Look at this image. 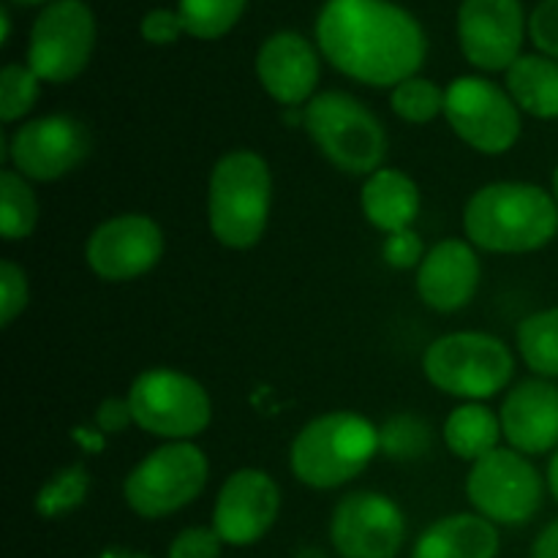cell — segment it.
I'll return each mask as SVG.
<instances>
[{"instance_id": "cell-1", "label": "cell", "mask_w": 558, "mask_h": 558, "mask_svg": "<svg viewBox=\"0 0 558 558\" xmlns=\"http://www.w3.org/2000/svg\"><path fill=\"white\" fill-rule=\"evenodd\" d=\"M316 41L341 74L374 87L417 76L428 54L420 22L390 0H327Z\"/></svg>"}, {"instance_id": "cell-2", "label": "cell", "mask_w": 558, "mask_h": 558, "mask_svg": "<svg viewBox=\"0 0 558 558\" xmlns=\"http://www.w3.org/2000/svg\"><path fill=\"white\" fill-rule=\"evenodd\" d=\"M463 229L490 254H532L558 234V202L532 183H490L466 202Z\"/></svg>"}, {"instance_id": "cell-3", "label": "cell", "mask_w": 558, "mask_h": 558, "mask_svg": "<svg viewBox=\"0 0 558 558\" xmlns=\"http://www.w3.org/2000/svg\"><path fill=\"white\" fill-rule=\"evenodd\" d=\"M272 174L254 150H232L216 161L207 183V223L213 238L234 251L254 248L267 229Z\"/></svg>"}, {"instance_id": "cell-4", "label": "cell", "mask_w": 558, "mask_h": 558, "mask_svg": "<svg viewBox=\"0 0 558 558\" xmlns=\"http://www.w3.org/2000/svg\"><path fill=\"white\" fill-rule=\"evenodd\" d=\"M379 452V428L357 412H330L311 420L292 441L289 466L303 485L332 490L368 469Z\"/></svg>"}, {"instance_id": "cell-5", "label": "cell", "mask_w": 558, "mask_h": 558, "mask_svg": "<svg viewBox=\"0 0 558 558\" xmlns=\"http://www.w3.org/2000/svg\"><path fill=\"white\" fill-rule=\"evenodd\" d=\"M303 125L322 156L341 172L371 178L387 156V131L381 120L341 90L319 93L303 109Z\"/></svg>"}, {"instance_id": "cell-6", "label": "cell", "mask_w": 558, "mask_h": 558, "mask_svg": "<svg viewBox=\"0 0 558 558\" xmlns=\"http://www.w3.org/2000/svg\"><path fill=\"white\" fill-rule=\"evenodd\" d=\"M423 371L436 390L480 403L510 385L515 357L488 332H450L425 349Z\"/></svg>"}, {"instance_id": "cell-7", "label": "cell", "mask_w": 558, "mask_h": 558, "mask_svg": "<svg viewBox=\"0 0 558 558\" xmlns=\"http://www.w3.org/2000/svg\"><path fill=\"white\" fill-rule=\"evenodd\" d=\"M210 466L191 441H169L142 458L123 483V499L147 521H158L189 507L205 490Z\"/></svg>"}, {"instance_id": "cell-8", "label": "cell", "mask_w": 558, "mask_h": 558, "mask_svg": "<svg viewBox=\"0 0 558 558\" xmlns=\"http://www.w3.org/2000/svg\"><path fill=\"white\" fill-rule=\"evenodd\" d=\"M134 425L158 439L189 441L207 430L213 401L194 376L174 368L142 371L129 390Z\"/></svg>"}, {"instance_id": "cell-9", "label": "cell", "mask_w": 558, "mask_h": 558, "mask_svg": "<svg viewBox=\"0 0 558 558\" xmlns=\"http://www.w3.org/2000/svg\"><path fill=\"white\" fill-rule=\"evenodd\" d=\"M445 118L461 142L485 156H501L521 140V109L507 90L483 76H461L445 90Z\"/></svg>"}, {"instance_id": "cell-10", "label": "cell", "mask_w": 558, "mask_h": 558, "mask_svg": "<svg viewBox=\"0 0 558 558\" xmlns=\"http://www.w3.org/2000/svg\"><path fill=\"white\" fill-rule=\"evenodd\" d=\"M545 483L534 463L518 450H494L472 463L466 496L477 515L496 526H523L543 507Z\"/></svg>"}, {"instance_id": "cell-11", "label": "cell", "mask_w": 558, "mask_h": 558, "mask_svg": "<svg viewBox=\"0 0 558 558\" xmlns=\"http://www.w3.org/2000/svg\"><path fill=\"white\" fill-rule=\"evenodd\" d=\"M96 20L82 0H54L36 16L27 47V65L41 82L63 85L90 63Z\"/></svg>"}, {"instance_id": "cell-12", "label": "cell", "mask_w": 558, "mask_h": 558, "mask_svg": "<svg viewBox=\"0 0 558 558\" xmlns=\"http://www.w3.org/2000/svg\"><path fill=\"white\" fill-rule=\"evenodd\" d=\"M90 156V131L71 114H47L3 136V161L14 163V172L36 183L65 178Z\"/></svg>"}, {"instance_id": "cell-13", "label": "cell", "mask_w": 558, "mask_h": 558, "mask_svg": "<svg viewBox=\"0 0 558 558\" xmlns=\"http://www.w3.org/2000/svg\"><path fill=\"white\" fill-rule=\"evenodd\" d=\"M407 539L401 507L376 490L343 496L330 518V543L341 558H396Z\"/></svg>"}, {"instance_id": "cell-14", "label": "cell", "mask_w": 558, "mask_h": 558, "mask_svg": "<svg viewBox=\"0 0 558 558\" xmlns=\"http://www.w3.org/2000/svg\"><path fill=\"white\" fill-rule=\"evenodd\" d=\"M163 232L145 213H120L87 238V267L104 281H134L161 262Z\"/></svg>"}, {"instance_id": "cell-15", "label": "cell", "mask_w": 558, "mask_h": 558, "mask_svg": "<svg viewBox=\"0 0 558 558\" xmlns=\"http://www.w3.org/2000/svg\"><path fill=\"white\" fill-rule=\"evenodd\" d=\"M526 16L521 0H463L458 11V38L472 65L507 71L521 58Z\"/></svg>"}, {"instance_id": "cell-16", "label": "cell", "mask_w": 558, "mask_h": 558, "mask_svg": "<svg viewBox=\"0 0 558 558\" xmlns=\"http://www.w3.org/2000/svg\"><path fill=\"white\" fill-rule=\"evenodd\" d=\"M281 512V488L262 469H240L223 480L213 507V529L227 545H254Z\"/></svg>"}, {"instance_id": "cell-17", "label": "cell", "mask_w": 558, "mask_h": 558, "mask_svg": "<svg viewBox=\"0 0 558 558\" xmlns=\"http://www.w3.org/2000/svg\"><path fill=\"white\" fill-rule=\"evenodd\" d=\"M480 276L483 267L472 243L458 238L441 240L417 267V294L430 311L456 314L474 300Z\"/></svg>"}, {"instance_id": "cell-18", "label": "cell", "mask_w": 558, "mask_h": 558, "mask_svg": "<svg viewBox=\"0 0 558 558\" xmlns=\"http://www.w3.org/2000/svg\"><path fill=\"white\" fill-rule=\"evenodd\" d=\"M319 54L300 33H276L256 54V76L267 96L281 107H300L311 101L319 85Z\"/></svg>"}, {"instance_id": "cell-19", "label": "cell", "mask_w": 558, "mask_h": 558, "mask_svg": "<svg viewBox=\"0 0 558 558\" xmlns=\"http://www.w3.org/2000/svg\"><path fill=\"white\" fill-rule=\"evenodd\" d=\"M501 430L521 456H543L558 445V387L548 379H526L501 403Z\"/></svg>"}, {"instance_id": "cell-20", "label": "cell", "mask_w": 558, "mask_h": 558, "mask_svg": "<svg viewBox=\"0 0 558 558\" xmlns=\"http://www.w3.org/2000/svg\"><path fill=\"white\" fill-rule=\"evenodd\" d=\"M499 529L488 518L458 512L425 529L412 558H496Z\"/></svg>"}, {"instance_id": "cell-21", "label": "cell", "mask_w": 558, "mask_h": 558, "mask_svg": "<svg viewBox=\"0 0 558 558\" xmlns=\"http://www.w3.org/2000/svg\"><path fill=\"white\" fill-rule=\"evenodd\" d=\"M360 205L371 227L385 234L403 232L412 229L420 213V189L401 169L381 167L379 172L365 178Z\"/></svg>"}, {"instance_id": "cell-22", "label": "cell", "mask_w": 558, "mask_h": 558, "mask_svg": "<svg viewBox=\"0 0 558 558\" xmlns=\"http://www.w3.org/2000/svg\"><path fill=\"white\" fill-rule=\"evenodd\" d=\"M507 93L532 118H558V60L548 54H521L507 69Z\"/></svg>"}, {"instance_id": "cell-23", "label": "cell", "mask_w": 558, "mask_h": 558, "mask_svg": "<svg viewBox=\"0 0 558 558\" xmlns=\"http://www.w3.org/2000/svg\"><path fill=\"white\" fill-rule=\"evenodd\" d=\"M441 436H445V445L452 456L461 458V461L477 463L480 458L499 450L505 430H501L499 414L490 412L488 407H483V403H463V407L452 409Z\"/></svg>"}, {"instance_id": "cell-24", "label": "cell", "mask_w": 558, "mask_h": 558, "mask_svg": "<svg viewBox=\"0 0 558 558\" xmlns=\"http://www.w3.org/2000/svg\"><path fill=\"white\" fill-rule=\"evenodd\" d=\"M523 363L537 376H558V308L539 311L523 319L515 332Z\"/></svg>"}, {"instance_id": "cell-25", "label": "cell", "mask_w": 558, "mask_h": 558, "mask_svg": "<svg viewBox=\"0 0 558 558\" xmlns=\"http://www.w3.org/2000/svg\"><path fill=\"white\" fill-rule=\"evenodd\" d=\"M38 223V199L25 178L14 169L0 172V232L9 243L31 238Z\"/></svg>"}, {"instance_id": "cell-26", "label": "cell", "mask_w": 558, "mask_h": 558, "mask_svg": "<svg viewBox=\"0 0 558 558\" xmlns=\"http://www.w3.org/2000/svg\"><path fill=\"white\" fill-rule=\"evenodd\" d=\"M430 445H434V430L420 414H392L379 428V452L392 461H420L428 456Z\"/></svg>"}, {"instance_id": "cell-27", "label": "cell", "mask_w": 558, "mask_h": 558, "mask_svg": "<svg viewBox=\"0 0 558 558\" xmlns=\"http://www.w3.org/2000/svg\"><path fill=\"white\" fill-rule=\"evenodd\" d=\"M248 0H180L178 14L189 36L213 41L238 25Z\"/></svg>"}, {"instance_id": "cell-28", "label": "cell", "mask_w": 558, "mask_h": 558, "mask_svg": "<svg viewBox=\"0 0 558 558\" xmlns=\"http://www.w3.org/2000/svg\"><path fill=\"white\" fill-rule=\"evenodd\" d=\"M90 488V474L82 463L58 469L36 494V512L41 518H60L76 510Z\"/></svg>"}, {"instance_id": "cell-29", "label": "cell", "mask_w": 558, "mask_h": 558, "mask_svg": "<svg viewBox=\"0 0 558 558\" xmlns=\"http://www.w3.org/2000/svg\"><path fill=\"white\" fill-rule=\"evenodd\" d=\"M390 107L407 123L425 125L445 114V90L425 76H409L392 87Z\"/></svg>"}, {"instance_id": "cell-30", "label": "cell", "mask_w": 558, "mask_h": 558, "mask_svg": "<svg viewBox=\"0 0 558 558\" xmlns=\"http://www.w3.org/2000/svg\"><path fill=\"white\" fill-rule=\"evenodd\" d=\"M38 90H41V80H38L31 65H5L0 71V120L14 123V120L25 118L36 107Z\"/></svg>"}, {"instance_id": "cell-31", "label": "cell", "mask_w": 558, "mask_h": 558, "mask_svg": "<svg viewBox=\"0 0 558 558\" xmlns=\"http://www.w3.org/2000/svg\"><path fill=\"white\" fill-rule=\"evenodd\" d=\"M31 289H27V276L16 262H0V325L11 327L16 316L27 308Z\"/></svg>"}, {"instance_id": "cell-32", "label": "cell", "mask_w": 558, "mask_h": 558, "mask_svg": "<svg viewBox=\"0 0 558 558\" xmlns=\"http://www.w3.org/2000/svg\"><path fill=\"white\" fill-rule=\"evenodd\" d=\"M221 543L213 526H191L172 539L167 558H221Z\"/></svg>"}, {"instance_id": "cell-33", "label": "cell", "mask_w": 558, "mask_h": 558, "mask_svg": "<svg viewBox=\"0 0 558 558\" xmlns=\"http://www.w3.org/2000/svg\"><path fill=\"white\" fill-rule=\"evenodd\" d=\"M425 245L423 238H420L414 229H403V232H392L385 238V245H381V256L390 267L396 270H412V267H420L425 259Z\"/></svg>"}, {"instance_id": "cell-34", "label": "cell", "mask_w": 558, "mask_h": 558, "mask_svg": "<svg viewBox=\"0 0 558 558\" xmlns=\"http://www.w3.org/2000/svg\"><path fill=\"white\" fill-rule=\"evenodd\" d=\"M529 33H532V41L539 52L558 60V0H543L532 11Z\"/></svg>"}, {"instance_id": "cell-35", "label": "cell", "mask_w": 558, "mask_h": 558, "mask_svg": "<svg viewBox=\"0 0 558 558\" xmlns=\"http://www.w3.org/2000/svg\"><path fill=\"white\" fill-rule=\"evenodd\" d=\"M140 31H142V38L150 44H174L180 36H183L185 27L178 11L156 9L150 11V14H145Z\"/></svg>"}, {"instance_id": "cell-36", "label": "cell", "mask_w": 558, "mask_h": 558, "mask_svg": "<svg viewBox=\"0 0 558 558\" xmlns=\"http://www.w3.org/2000/svg\"><path fill=\"white\" fill-rule=\"evenodd\" d=\"M134 423V414H131L129 398H107V401L98 407L96 412V428L101 434H120L129 425Z\"/></svg>"}, {"instance_id": "cell-37", "label": "cell", "mask_w": 558, "mask_h": 558, "mask_svg": "<svg viewBox=\"0 0 558 558\" xmlns=\"http://www.w3.org/2000/svg\"><path fill=\"white\" fill-rule=\"evenodd\" d=\"M532 558H558V518L539 532L532 545Z\"/></svg>"}, {"instance_id": "cell-38", "label": "cell", "mask_w": 558, "mask_h": 558, "mask_svg": "<svg viewBox=\"0 0 558 558\" xmlns=\"http://www.w3.org/2000/svg\"><path fill=\"white\" fill-rule=\"evenodd\" d=\"M548 490L558 501V450L554 452V458H550V463H548Z\"/></svg>"}, {"instance_id": "cell-39", "label": "cell", "mask_w": 558, "mask_h": 558, "mask_svg": "<svg viewBox=\"0 0 558 558\" xmlns=\"http://www.w3.org/2000/svg\"><path fill=\"white\" fill-rule=\"evenodd\" d=\"M104 558H145V556H134V554H120V550H112V554H107Z\"/></svg>"}, {"instance_id": "cell-40", "label": "cell", "mask_w": 558, "mask_h": 558, "mask_svg": "<svg viewBox=\"0 0 558 558\" xmlns=\"http://www.w3.org/2000/svg\"><path fill=\"white\" fill-rule=\"evenodd\" d=\"M14 3H20V5H41V3H49V0H14Z\"/></svg>"}, {"instance_id": "cell-41", "label": "cell", "mask_w": 558, "mask_h": 558, "mask_svg": "<svg viewBox=\"0 0 558 558\" xmlns=\"http://www.w3.org/2000/svg\"><path fill=\"white\" fill-rule=\"evenodd\" d=\"M554 196H556V202H558V167H556V172H554Z\"/></svg>"}]
</instances>
